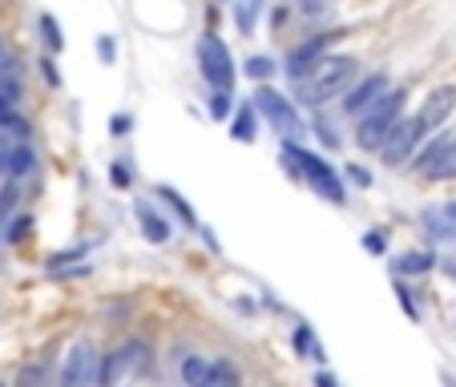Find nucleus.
Returning a JSON list of instances; mask_svg holds the SVG:
<instances>
[{
  "label": "nucleus",
  "mask_w": 456,
  "mask_h": 387,
  "mask_svg": "<svg viewBox=\"0 0 456 387\" xmlns=\"http://www.w3.org/2000/svg\"><path fill=\"white\" fill-rule=\"evenodd\" d=\"M347 178H352L355 186H371V173L363 170V165H347Z\"/></svg>",
  "instance_id": "obj_31"
},
{
  "label": "nucleus",
  "mask_w": 456,
  "mask_h": 387,
  "mask_svg": "<svg viewBox=\"0 0 456 387\" xmlns=\"http://www.w3.org/2000/svg\"><path fill=\"white\" fill-rule=\"evenodd\" d=\"M41 73H45V81H49V85H61V77H57V69H53V60H49V57L41 60Z\"/></svg>",
  "instance_id": "obj_34"
},
{
  "label": "nucleus",
  "mask_w": 456,
  "mask_h": 387,
  "mask_svg": "<svg viewBox=\"0 0 456 387\" xmlns=\"http://www.w3.org/2000/svg\"><path fill=\"white\" fill-rule=\"evenodd\" d=\"M28 226H33V218H17V222H12V230L4 234V242H20V238H28Z\"/></svg>",
  "instance_id": "obj_26"
},
{
  "label": "nucleus",
  "mask_w": 456,
  "mask_h": 387,
  "mask_svg": "<svg viewBox=\"0 0 456 387\" xmlns=\"http://www.w3.org/2000/svg\"><path fill=\"white\" fill-rule=\"evenodd\" d=\"M420 138L424 133H420V125H416V117H408V121L400 117L396 125H392V133L384 138V146H379V157H384L387 165H404Z\"/></svg>",
  "instance_id": "obj_9"
},
{
  "label": "nucleus",
  "mask_w": 456,
  "mask_h": 387,
  "mask_svg": "<svg viewBox=\"0 0 456 387\" xmlns=\"http://www.w3.org/2000/svg\"><path fill=\"white\" fill-rule=\"evenodd\" d=\"M295 343H299V351H307V359H323V351H319L315 335H311L307 327H299V331H295Z\"/></svg>",
  "instance_id": "obj_24"
},
{
  "label": "nucleus",
  "mask_w": 456,
  "mask_h": 387,
  "mask_svg": "<svg viewBox=\"0 0 456 387\" xmlns=\"http://www.w3.org/2000/svg\"><path fill=\"white\" fill-rule=\"evenodd\" d=\"M97 57H102L105 65L118 57V44H113V36H97Z\"/></svg>",
  "instance_id": "obj_27"
},
{
  "label": "nucleus",
  "mask_w": 456,
  "mask_h": 387,
  "mask_svg": "<svg viewBox=\"0 0 456 387\" xmlns=\"http://www.w3.org/2000/svg\"><path fill=\"white\" fill-rule=\"evenodd\" d=\"M146 367H150L146 343H126V347H118L113 355H105V359H102V379H105V383H121V379L142 375Z\"/></svg>",
  "instance_id": "obj_7"
},
{
  "label": "nucleus",
  "mask_w": 456,
  "mask_h": 387,
  "mask_svg": "<svg viewBox=\"0 0 456 387\" xmlns=\"http://www.w3.org/2000/svg\"><path fill=\"white\" fill-rule=\"evenodd\" d=\"M199 69L202 77L210 81L215 89H234V60H231V49L218 41L215 33H207L199 41Z\"/></svg>",
  "instance_id": "obj_5"
},
{
  "label": "nucleus",
  "mask_w": 456,
  "mask_h": 387,
  "mask_svg": "<svg viewBox=\"0 0 456 387\" xmlns=\"http://www.w3.org/2000/svg\"><path fill=\"white\" fill-rule=\"evenodd\" d=\"M129 125H134V121H129L126 113H113V117H110V129H113V138H126V133H129Z\"/></svg>",
  "instance_id": "obj_29"
},
{
  "label": "nucleus",
  "mask_w": 456,
  "mask_h": 387,
  "mask_svg": "<svg viewBox=\"0 0 456 387\" xmlns=\"http://www.w3.org/2000/svg\"><path fill=\"white\" fill-rule=\"evenodd\" d=\"M37 25H41V36H45V44H49V52H61V49H65V36H61L57 20H53L49 12H45V17L37 20Z\"/></svg>",
  "instance_id": "obj_21"
},
{
  "label": "nucleus",
  "mask_w": 456,
  "mask_h": 387,
  "mask_svg": "<svg viewBox=\"0 0 456 387\" xmlns=\"http://www.w3.org/2000/svg\"><path fill=\"white\" fill-rule=\"evenodd\" d=\"M432 262H436V258H432L428 250H412V254L396 258L392 267H396V275H424V270H432Z\"/></svg>",
  "instance_id": "obj_16"
},
{
  "label": "nucleus",
  "mask_w": 456,
  "mask_h": 387,
  "mask_svg": "<svg viewBox=\"0 0 456 387\" xmlns=\"http://www.w3.org/2000/svg\"><path fill=\"white\" fill-rule=\"evenodd\" d=\"M158 198H162V202H170V206L178 210V218L190 226V230H199V218H194V210H190L186 202L178 198V189H170V186H158Z\"/></svg>",
  "instance_id": "obj_18"
},
{
  "label": "nucleus",
  "mask_w": 456,
  "mask_h": 387,
  "mask_svg": "<svg viewBox=\"0 0 456 387\" xmlns=\"http://www.w3.org/2000/svg\"><path fill=\"white\" fill-rule=\"evenodd\" d=\"M97 379H102V355L89 343H77L69 351V359H65V367H61V383L81 387V383H97Z\"/></svg>",
  "instance_id": "obj_10"
},
{
  "label": "nucleus",
  "mask_w": 456,
  "mask_h": 387,
  "mask_svg": "<svg viewBox=\"0 0 456 387\" xmlns=\"http://www.w3.org/2000/svg\"><path fill=\"white\" fill-rule=\"evenodd\" d=\"M255 113H263V117H267V125L275 129L279 138H299V133H303V121H299V113H295V105L287 101L283 93H275L271 85H258Z\"/></svg>",
  "instance_id": "obj_4"
},
{
  "label": "nucleus",
  "mask_w": 456,
  "mask_h": 387,
  "mask_svg": "<svg viewBox=\"0 0 456 387\" xmlns=\"http://www.w3.org/2000/svg\"><path fill=\"white\" fill-rule=\"evenodd\" d=\"M363 246H368L371 254H384V234H368V238H363Z\"/></svg>",
  "instance_id": "obj_33"
},
{
  "label": "nucleus",
  "mask_w": 456,
  "mask_h": 387,
  "mask_svg": "<svg viewBox=\"0 0 456 387\" xmlns=\"http://www.w3.org/2000/svg\"><path fill=\"white\" fill-rule=\"evenodd\" d=\"M355 77H360V65H355L352 57H331V52H328V57L319 60L311 73H303L299 81H291V85H295V101L315 109V105L339 97Z\"/></svg>",
  "instance_id": "obj_1"
},
{
  "label": "nucleus",
  "mask_w": 456,
  "mask_h": 387,
  "mask_svg": "<svg viewBox=\"0 0 456 387\" xmlns=\"http://www.w3.org/2000/svg\"><path fill=\"white\" fill-rule=\"evenodd\" d=\"M396 294H400V302H404V310H408V315H420V310H416V302H412V294H408V286H396Z\"/></svg>",
  "instance_id": "obj_32"
},
{
  "label": "nucleus",
  "mask_w": 456,
  "mask_h": 387,
  "mask_svg": "<svg viewBox=\"0 0 456 387\" xmlns=\"http://www.w3.org/2000/svg\"><path fill=\"white\" fill-rule=\"evenodd\" d=\"M134 214L142 218V230H146V238L150 242H170V218H162V214H154V210L146 206V202H134Z\"/></svg>",
  "instance_id": "obj_13"
},
{
  "label": "nucleus",
  "mask_w": 456,
  "mask_h": 387,
  "mask_svg": "<svg viewBox=\"0 0 456 387\" xmlns=\"http://www.w3.org/2000/svg\"><path fill=\"white\" fill-rule=\"evenodd\" d=\"M283 170L291 173V178H307L311 189H315L323 202H331V206H344L347 202V189H344V181H339V173L331 170L323 157L311 154V149L295 146L291 138H283Z\"/></svg>",
  "instance_id": "obj_2"
},
{
  "label": "nucleus",
  "mask_w": 456,
  "mask_h": 387,
  "mask_svg": "<svg viewBox=\"0 0 456 387\" xmlns=\"http://www.w3.org/2000/svg\"><path fill=\"white\" fill-rule=\"evenodd\" d=\"M231 121V138L234 141H255L258 138V125H255V105H242L234 117H226Z\"/></svg>",
  "instance_id": "obj_15"
},
{
  "label": "nucleus",
  "mask_w": 456,
  "mask_h": 387,
  "mask_svg": "<svg viewBox=\"0 0 456 387\" xmlns=\"http://www.w3.org/2000/svg\"><path fill=\"white\" fill-rule=\"evenodd\" d=\"M452 109H456V85H440V89H432V93L424 97L420 113H416V125H420L424 138H428V133H436V129L448 121V113H452Z\"/></svg>",
  "instance_id": "obj_11"
},
{
  "label": "nucleus",
  "mask_w": 456,
  "mask_h": 387,
  "mask_svg": "<svg viewBox=\"0 0 456 387\" xmlns=\"http://www.w3.org/2000/svg\"><path fill=\"white\" fill-rule=\"evenodd\" d=\"M231 383H239V371L231 367V363H210V379H207V387H231Z\"/></svg>",
  "instance_id": "obj_20"
},
{
  "label": "nucleus",
  "mask_w": 456,
  "mask_h": 387,
  "mask_svg": "<svg viewBox=\"0 0 456 387\" xmlns=\"http://www.w3.org/2000/svg\"><path fill=\"white\" fill-rule=\"evenodd\" d=\"M37 170V154L33 146H9V157H4V173L9 178H25V173Z\"/></svg>",
  "instance_id": "obj_14"
},
{
  "label": "nucleus",
  "mask_w": 456,
  "mask_h": 387,
  "mask_svg": "<svg viewBox=\"0 0 456 387\" xmlns=\"http://www.w3.org/2000/svg\"><path fill=\"white\" fill-rule=\"evenodd\" d=\"M384 89H387V77H384V73H368V77L352 81V85L344 89V93H347V97H344V109L352 113V117H360V113L368 109V105L376 101L379 93H384Z\"/></svg>",
  "instance_id": "obj_12"
},
{
  "label": "nucleus",
  "mask_w": 456,
  "mask_h": 387,
  "mask_svg": "<svg viewBox=\"0 0 456 387\" xmlns=\"http://www.w3.org/2000/svg\"><path fill=\"white\" fill-rule=\"evenodd\" d=\"M231 113H234V89H215V93H210V117L226 121Z\"/></svg>",
  "instance_id": "obj_19"
},
{
  "label": "nucleus",
  "mask_w": 456,
  "mask_h": 387,
  "mask_svg": "<svg viewBox=\"0 0 456 387\" xmlns=\"http://www.w3.org/2000/svg\"><path fill=\"white\" fill-rule=\"evenodd\" d=\"M271 73H275V65H271V57H250V60H247V77H255V81H267Z\"/></svg>",
  "instance_id": "obj_23"
},
{
  "label": "nucleus",
  "mask_w": 456,
  "mask_h": 387,
  "mask_svg": "<svg viewBox=\"0 0 456 387\" xmlns=\"http://www.w3.org/2000/svg\"><path fill=\"white\" fill-rule=\"evenodd\" d=\"M404 101H408V89L396 85V89H384V93H379L376 101L360 113V129H355L360 149H379L384 146V138L392 133V125L400 121V113H404Z\"/></svg>",
  "instance_id": "obj_3"
},
{
  "label": "nucleus",
  "mask_w": 456,
  "mask_h": 387,
  "mask_svg": "<svg viewBox=\"0 0 456 387\" xmlns=\"http://www.w3.org/2000/svg\"><path fill=\"white\" fill-rule=\"evenodd\" d=\"M344 28H336V33H319V36H311V41H303V44H295L291 49V57H287V77L291 81H299L303 73H311L319 65V60L331 52V44L336 41H344Z\"/></svg>",
  "instance_id": "obj_6"
},
{
  "label": "nucleus",
  "mask_w": 456,
  "mask_h": 387,
  "mask_svg": "<svg viewBox=\"0 0 456 387\" xmlns=\"http://www.w3.org/2000/svg\"><path fill=\"white\" fill-rule=\"evenodd\" d=\"M263 9V0H242L239 4V33H255V12Z\"/></svg>",
  "instance_id": "obj_22"
},
{
  "label": "nucleus",
  "mask_w": 456,
  "mask_h": 387,
  "mask_svg": "<svg viewBox=\"0 0 456 387\" xmlns=\"http://www.w3.org/2000/svg\"><path fill=\"white\" fill-rule=\"evenodd\" d=\"M412 165L424 178H436V181L456 178V138H436L424 154H416Z\"/></svg>",
  "instance_id": "obj_8"
},
{
  "label": "nucleus",
  "mask_w": 456,
  "mask_h": 387,
  "mask_svg": "<svg viewBox=\"0 0 456 387\" xmlns=\"http://www.w3.org/2000/svg\"><path fill=\"white\" fill-rule=\"evenodd\" d=\"M315 383H319V387H331V383H336V375H331V371H319Z\"/></svg>",
  "instance_id": "obj_36"
},
{
  "label": "nucleus",
  "mask_w": 456,
  "mask_h": 387,
  "mask_svg": "<svg viewBox=\"0 0 456 387\" xmlns=\"http://www.w3.org/2000/svg\"><path fill=\"white\" fill-rule=\"evenodd\" d=\"M110 178H113V186H121V189H126L129 181H134V178H129V165H126V162H118V165H113V170H110Z\"/></svg>",
  "instance_id": "obj_30"
},
{
  "label": "nucleus",
  "mask_w": 456,
  "mask_h": 387,
  "mask_svg": "<svg viewBox=\"0 0 456 387\" xmlns=\"http://www.w3.org/2000/svg\"><path fill=\"white\" fill-rule=\"evenodd\" d=\"M315 133H319V141H323V146H331V149L339 146V138H336V133H331V125H328V121H323V117L315 121Z\"/></svg>",
  "instance_id": "obj_28"
},
{
  "label": "nucleus",
  "mask_w": 456,
  "mask_h": 387,
  "mask_svg": "<svg viewBox=\"0 0 456 387\" xmlns=\"http://www.w3.org/2000/svg\"><path fill=\"white\" fill-rule=\"evenodd\" d=\"M207 379H210V363H207V359L190 355V359L182 363V383H190V387H207Z\"/></svg>",
  "instance_id": "obj_17"
},
{
  "label": "nucleus",
  "mask_w": 456,
  "mask_h": 387,
  "mask_svg": "<svg viewBox=\"0 0 456 387\" xmlns=\"http://www.w3.org/2000/svg\"><path fill=\"white\" fill-rule=\"evenodd\" d=\"M331 0H299V9L303 12H319V9H328Z\"/></svg>",
  "instance_id": "obj_35"
},
{
  "label": "nucleus",
  "mask_w": 456,
  "mask_h": 387,
  "mask_svg": "<svg viewBox=\"0 0 456 387\" xmlns=\"http://www.w3.org/2000/svg\"><path fill=\"white\" fill-rule=\"evenodd\" d=\"M17 194H20L17 186H4V189H0V222L12 214V206H17Z\"/></svg>",
  "instance_id": "obj_25"
},
{
  "label": "nucleus",
  "mask_w": 456,
  "mask_h": 387,
  "mask_svg": "<svg viewBox=\"0 0 456 387\" xmlns=\"http://www.w3.org/2000/svg\"><path fill=\"white\" fill-rule=\"evenodd\" d=\"M448 218H456V202H452V206H448Z\"/></svg>",
  "instance_id": "obj_37"
}]
</instances>
